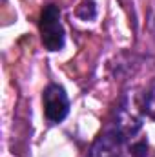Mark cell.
Listing matches in <instances>:
<instances>
[{"instance_id": "obj_1", "label": "cell", "mask_w": 155, "mask_h": 157, "mask_svg": "<svg viewBox=\"0 0 155 157\" xmlns=\"http://www.w3.org/2000/svg\"><path fill=\"white\" fill-rule=\"evenodd\" d=\"M40 40L47 51H60L66 44V33L60 20V7L55 4H47L42 7L39 18Z\"/></svg>"}, {"instance_id": "obj_2", "label": "cell", "mask_w": 155, "mask_h": 157, "mask_svg": "<svg viewBox=\"0 0 155 157\" xmlns=\"http://www.w3.org/2000/svg\"><path fill=\"white\" fill-rule=\"evenodd\" d=\"M44 117L51 124H59L70 113V97L60 84H49L42 93Z\"/></svg>"}, {"instance_id": "obj_3", "label": "cell", "mask_w": 155, "mask_h": 157, "mask_svg": "<svg viewBox=\"0 0 155 157\" xmlns=\"http://www.w3.org/2000/svg\"><path fill=\"white\" fill-rule=\"evenodd\" d=\"M126 146L128 137L122 132H119L115 126H112L97 137L86 157H126Z\"/></svg>"}, {"instance_id": "obj_4", "label": "cell", "mask_w": 155, "mask_h": 157, "mask_svg": "<svg viewBox=\"0 0 155 157\" xmlns=\"http://www.w3.org/2000/svg\"><path fill=\"white\" fill-rule=\"evenodd\" d=\"M77 17L82 20H93L97 17V6L93 0H82V4L77 7Z\"/></svg>"}, {"instance_id": "obj_5", "label": "cell", "mask_w": 155, "mask_h": 157, "mask_svg": "<svg viewBox=\"0 0 155 157\" xmlns=\"http://www.w3.org/2000/svg\"><path fill=\"white\" fill-rule=\"evenodd\" d=\"M126 157H148V143L135 141L126 146Z\"/></svg>"}, {"instance_id": "obj_6", "label": "cell", "mask_w": 155, "mask_h": 157, "mask_svg": "<svg viewBox=\"0 0 155 157\" xmlns=\"http://www.w3.org/2000/svg\"><path fill=\"white\" fill-rule=\"evenodd\" d=\"M142 110L148 117H152L155 121V82L152 84V88L148 90V93L144 95V102H142Z\"/></svg>"}, {"instance_id": "obj_7", "label": "cell", "mask_w": 155, "mask_h": 157, "mask_svg": "<svg viewBox=\"0 0 155 157\" xmlns=\"http://www.w3.org/2000/svg\"><path fill=\"white\" fill-rule=\"evenodd\" d=\"M148 26H150L152 35L155 37V6L152 7V11H150V20H148Z\"/></svg>"}]
</instances>
